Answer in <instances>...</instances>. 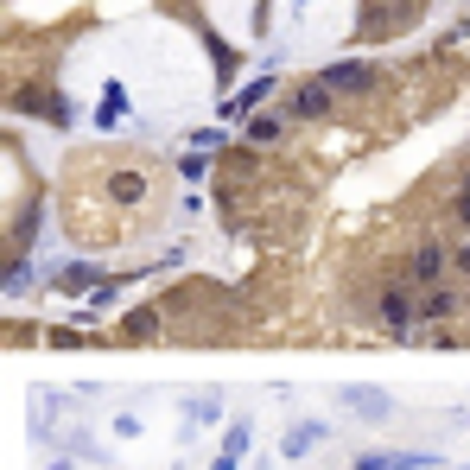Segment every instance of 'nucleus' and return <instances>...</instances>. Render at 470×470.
Listing matches in <instances>:
<instances>
[{"label": "nucleus", "mask_w": 470, "mask_h": 470, "mask_svg": "<svg viewBox=\"0 0 470 470\" xmlns=\"http://www.w3.org/2000/svg\"><path fill=\"white\" fill-rule=\"evenodd\" d=\"M451 267H457L464 280H470V242H457V248H451Z\"/></svg>", "instance_id": "obj_18"}, {"label": "nucleus", "mask_w": 470, "mask_h": 470, "mask_svg": "<svg viewBox=\"0 0 470 470\" xmlns=\"http://www.w3.org/2000/svg\"><path fill=\"white\" fill-rule=\"evenodd\" d=\"M248 439H254V426H248V420H235V426H229V439H223V457H235V464H242V457H248Z\"/></svg>", "instance_id": "obj_16"}, {"label": "nucleus", "mask_w": 470, "mask_h": 470, "mask_svg": "<svg viewBox=\"0 0 470 470\" xmlns=\"http://www.w3.org/2000/svg\"><path fill=\"white\" fill-rule=\"evenodd\" d=\"M121 108H127V96H121V83H108V90H102V108H96V121H102V133H108V127L121 121Z\"/></svg>", "instance_id": "obj_15"}, {"label": "nucleus", "mask_w": 470, "mask_h": 470, "mask_svg": "<svg viewBox=\"0 0 470 470\" xmlns=\"http://www.w3.org/2000/svg\"><path fill=\"white\" fill-rule=\"evenodd\" d=\"M445 261H451V254H445L439 242H414V254H407V280H414V286H439Z\"/></svg>", "instance_id": "obj_2"}, {"label": "nucleus", "mask_w": 470, "mask_h": 470, "mask_svg": "<svg viewBox=\"0 0 470 470\" xmlns=\"http://www.w3.org/2000/svg\"><path fill=\"white\" fill-rule=\"evenodd\" d=\"M153 330H159V312H133L127 318V344H147Z\"/></svg>", "instance_id": "obj_17"}, {"label": "nucleus", "mask_w": 470, "mask_h": 470, "mask_svg": "<svg viewBox=\"0 0 470 470\" xmlns=\"http://www.w3.org/2000/svg\"><path fill=\"white\" fill-rule=\"evenodd\" d=\"M464 312V293L457 286H420V318L439 324V318H457Z\"/></svg>", "instance_id": "obj_6"}, {"label": "nucleus", "mask_w": 470, "mask_h": 470, "mask_svg": "<svg viewBox=\"0 0 470 470\" xmlns=\"http://www.w3.org/2000/svg\"><path fill=\"white\" fill-rule=\"evenodd\" d=\"M344 407H350V414H363V420H388V414H394V400H388V394H375V388H344Z\"/></svg>", "instance_id": "obj_7"}, {"label": "nucleus", "mask_w": 470, "mask_h": 470, "mask_svg": "<svg viewBox=\"0 0 470 470\" xmlns=\"http://www.w3.org/2000/svg\"><path fill=\"white\" fill-rule=\"evenodd\" d=\"M248 141L254 147H274L280 141V115H248Z\"/></svg>", "instance_id": "obj_14"}, {"label": "nucleus", "mask_w": 470, "mask_h": 470, "mask_svg": "<svg viewBox=\"0 0 470 470\" xmlns=\"http://www.w3.org/2000/svg\"><path fill=\"white\" fill-rule=\"evenodd\" d=\"M217 420H223V394H191V400H184V432L217 426Z\"/></svg>", "instance_id": "obj_8"}, {"label": "nucleus", "mask_w": 470, "mask_h": 470, "mask_svg": "<svg viewBox=\"0 0 470 470\" xmlns=\"http://www.w3.org/2000/svg\"><path fill=\"white\" fill-rule=\"evenodd\" d=\"M13 108H38V115H51L57 127L71 121V102H64V96H45V90H20V96H13Z\"/></svg>", "instance_id": "obj_10"}, {"label": "nucleus", "mask_w": 470, "mask_h": 470, "mask_svg": "<svg viewBox=\"0 0 470 470\" xmlns=\"http://www.w3.org/2000/svg\"><path fill=\"white\" fill-rule=\"evenodd\" d=\"M267 96H274V77H261V83H248V90H242V96L229 102V115H254V108H261Z\"/></svg>", "instance_id": "obj_13"}, {"label": "nucleus", "mask_w": 470, "mask_h": 470, "mask_svg": "<svg viewBox=\"0 0 470 470\" xmlns=\"http://www.w3.org/2000/svg\"><path fill=\"white\" fill-rule=\"evenodd\" d=\"M330 108H338L330 83H318V77H312V83H299V90H293V115H299V121H324Z\"/></svg>", "instance_id": "obj_5"}, {"label": "nucleus", "mask_w": 470, "mask_h": 470, "mask_svg": "<svg viewBox=\"0 0 470 470\" xmlns=\"http://www.w3.org/2000/svg\"><path fill=\"white\" fill-rule=\"evenodd\" d=\"M457 217L470 223V172H464V184H457Z\"/></svg>", "instance_id": "obj_19"}, {"label": "nucleus", "mask_w": 470, "mask_h": 470, "mask_svg": "<svg viewBox=\"0 0 470 470\" xmlns=\"http://www.w3.org/2000/svg\"><path fill=\"white\" fill-rule=\"evenodd\" d=\"M375 318L394 330V338H414V324H420V286L414 280H388L375 293Z\"/></svg>", "instance_id": "obj_1"}, {"label": "nucleus", "mask_w": 470, "mask_h": 470, "mask_svg": "<svg viewBox=\"0 0 470 470\" xmlns=\"http://www.w3.org/2000/svg\"><path fill=\"white\" fill-rule=\"evenodd\" d=\"M318 83H330V96H363L375 83L369 64H330V71H318Z\"/></svg>", "instance_id": "obj_3"}, {"label": "nucleus", "mask_w": 470, "mask_h": 470, "mask_svg": "<svg viewBox=\"0 0 470 470\" xmlns=\"http://www.w3.org/2000/svg\"><path fill=\"white\" fill-rule=\"evenodd\" d=\"M356 470H439L432 451H369L356 457Z\"/></svg>", "instance_id": "obj_4"}, {"label": "nucleus", "mask_w": 470, "mask_h": 470, "mask_svg": "<svg viewBox=\"0 0 470 470\" xmlns=\"http://www.w3.org/2000/svg\"><path fill=\"white\" fill-rule=\"evenodd\" d=\"M51 286H57V293H90V286H115V280H102L96 267H57Z\"/></svg>", "instance_id": "obj_9"}, {"label": "nucleus", "mask_w": 470, "mask_h": 470, "mask_svg": "<svg viewBox=\"0 0 470 470\" xmlns=\"http://www.w3.org/2000/svg\"><path fill=\"white\" fill-rule=\"evenodd\" d=\"M318 439H324V420H299V426L286 432V457H305Z\"/></svg>", "instance_id": "obj_12"}, {"label": "nucleus", "mask_w": 470, "mask_h": 470, "mask_svg": "<svg viewBox=\"0 0 470 470\" xmlns=\"http://www.w3.org/2000/svg\"><path fill=\"white\" fill-rule=\"evenodd\" d=\"M108 191L121 197V204H141V197H147V172H133V166H121V172H108Z\"/></svg>", "instance_id": "obj_11"}]
</instances>
